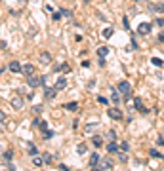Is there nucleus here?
<instances>
[{"instance_id": "nucleus-1", "label": "nucleus", "mask_w": 164, "mask_h": 171, "mask_svg": "<svg viewBox=\"0 0 164 171\" xmlns=\"http://www.w3.org/2000/svg\"><path fill=\"white\" fill-rule=\"evenodd\" d=\"M113 167V160L111 158H99V162L92 167V171H107Z\"/></svg>"}, {"instance_id": "nucleus-2", "label": "nucleus", "mask_w": 164, "mask_h": 171, "mask_svg": "<svg viewBox=\"0 0 164 171\" xmlns=\"http://www.w3.org/2000/svg\"><path fill=\"white\" fill-rule=\"evenodd\" d=\"M27 84L31 86V88H38V86H42L44 84V78H40V76H29V80H27Z\"/></svg>"}, {"instance_id": "nucleus-3", "label": "nucleus", "mask_w": 164, "mask_h": 171, "mask_svg": "<svg viewBox=\"0 0 164 171\" xmlns=\"http://www.w3.org/2000/svg\"><path fill=\"white\" fill-rule=\"evenodd\" d=\"M149 32H151V23H139V27H138L139 36H147Z\"/></svg>"}, {"instance_id": "nucleus-4", "label": "nucleus", "mask_w": 164, "mask_h": 171, "mask_svg": "<svg viewBox=\"0 0 164 171\" xmlns=\"http://www.w3.org/2000/svg\"><path fill=\"white\" fill-rule=\"evenodd\" d=\"M134 107L138 108L141 114H147V112H149V110L143 107V101H141V97H134Z\"/></svg>"}, {"instance_id": "nucleus-5", "label": "nucleus", "mask_w": 164, "mask_h": 171, "mask_svg": "<svg viewBox=\"0 0 164 171\" xmlns=\"http://www.w3.org/2000/svg\"><path fill=\"white\" fill-rule=\"evenodd\" d=\"M25 105V99L21 97V95H15V97H12V107L13 108H21Z\"/></svg>"}, {"instance_id": "nucleus-6", "label": "nucleus", "mask_w": 164, "mask_h": 171, "mask_svg": "<svg viewBox=\"0 0 164 171\" xmlns=\"http://www.w3.org/2000/svg\"><path fill=\"white\" fill-rule=\"evenodd\" d=\"M116 89H118L122 95H126V93H130V91H132V86H130L128 82H118V88H116Z\"/></svg>"}, {"instance_id": "nucleus-7", "label": "nucleus", "mask_w": 164, "mask_h": 171, "mask_svg": "<svg viewBox=\"0 0 164 171\" xmlns=\"http://www.w3.org/2000/svg\"><path fill=\"white\" fill-rule=\"evenodd\" d=\"M107 114H109V118H113V120H122V112L118 108H109Z\"/></svg>"}, {"instance_id": "nucleus-8", "label": "nucleus", "mask_w": 164, "mask_h": 171, "mask_svg": "<svg viewBox=\"0 0 164 171\" xmlns=\"http://www.w3.org/2000/svg\"><path fill=\"white\" fill-rule=\"evenodd\" d=\"M38 59H40V63H42V65H50L52 63V55L48 53V51H40Z\"/></svg>"}, {"instance_id": "nucleus-9", "label": "nucleus", "mask_w": 164, "mask_h": 171, "mask_svg": "<svg viewBox=\"0 0 164 171\" xmlns=\"http://www.w3.org/2000/svg\"><path fill=\"white\" fill-rule=\"evenodd\" d=\"M8 69L12 70L13 74H19V72H21V69H23V67H21V63H19V61H12V63L8 65Z\"/></svg>"}, {"instance_id": "nucleus-10", "label": "nucleus", "mask_w": 164, "mask_h": 171, "mask_svg": "<svg viewBox=\"0 0 164 171\" xmlns=\"http://www.w3.org/2000/svg\"><path fill=\"white\" fill-rule=\"evenodd\" d=\"M21 72H23L25 76H32V74H34V65H31V63L23 65V69H21Z\"/></svg>"}, {"instance_id": "nucleus-11", "label": "nucleus", "mask_w": 164, "mask_h": 171, "mask_svg": "<svg viewBox=\"0 0 164 171\" xmlns=\"http://www.w3.org/2000/svg\"><path fill=\"white\" fill-rule=\"evenodd\" d=\"M56 93H57L56 88H44V97L48 99V101H52V99L56 97Z\"/></svg>"}, {"instance_id": "nucleus-12", "label": "nucleus", "mask_w": 164, "mask_h": 171, "mask_svg": "<svg viewBox=\"0 0 164 171\" xmlns=\"http://www.w3.org/2000/svg\"><path fill=\"white\" fill-rule=\"evenodd\" d=\"M113 32H114V29H113V27H105V29L101 31V36H103V38H107V40H109V38L113 36Z\"/></svg>"}, {"instance_id": "nucleus-13", "label": "nucleus", "mask_w": 164, "mask_h": 171, "mask_svg": "<svg viewBox=\"0 0 164 171\" xmlns=\"http://www.w3.org/2000/svg\"><path fill=\"white\" fill-rule=\"evenodd\" d=\"M65 88H67V78H59V80L56 82V89L61 91V89H65Z\"/></svg>"}, {"instance_id": "nucleus-14", "label": "nucleus", "mask_w": 164, "mask_h": 171, "mask_svg": "<svg viewBox=\"0 0 164 171\" xmlns=\"http://www.w3.org/2000/svg\"><path fill=\"white\" fill-rule=\"evenodd\" d=\"M109 51H111V50H109L107 46H101V48H97V55H99V57H103V59H105V57L109 55Z\"/></svg>"}, {"instance_id": "nucleus-15", "label": "nucleus", "mask_w": 164, "mask_h": 171, "mask_svg": "<svg viewBox=\"0 0 164 171\" xmlns=\"http://www.w3.org/2000/svg\"><path fill=\"white\" fill-rule=\"evenodd\" d=\"M111 99H113V103H118L120 101V93L116 88H111Z\"/></svg>"}, {"instance_id": "nucleus-16", "label": "nucleus", "mask_w": 164, "mask_h": 171, "mask_svg": "<svg viewBox=\"0 0 164 171\" xmlns=\"http://www.w3.org/2000/svg\"><path fill=\"white\" fill-rule=\"evenodd\" d=\"M92 143H94V146H95V148H101V146H103V137H99V135H94Z\"/></svg>"}, {"instance_id": "nucleus-17", "label": "nucleus", "mask_w": 164, "mask_h": 171, "mask_svg": "<svg viewBox=\"0 0 164 171\" xmlns=\"http://www.w3.org/2000/svg\"><path fill=\"white\" fill-rule=\"evenodd\" d=\"M107 152L109 154H116V152H118V145H114V141L113 143H109L107 145Z\"/></svg>"}, {"instance_id": "nucleus-18", "label": "nucleus", "mask_w": 164, "mask_h": 171, "mask_svg": "<svg viewBox=\"0 0 164 171\" xmlns=\"http://www.w3.org/2000/svg\"><path fill=\"white\" fill-rule=\"evenodd\" d=\"M99 154H97V152H94V154H92V156H90V165H92V167H94L95 164H97V162H99Z\"/></svg>"}, {"instance_id": "nucleus-19", "label": "nucleus", "mask_w": 164, "mask_h": 171, "mask_svg": "<svg viewBox=\"0 0 164 171\" xmlns=\"http://www.w3.org/2000/svg\"><path fill=\"white\" fill-rule=\"evenodd\" d=\"M42 160H44V164H52V162H54V156H52L50 152H44V154H42Z\"/></svg>"}, {"instance_id": "nucleus-20", "label": "nucleus", "mask_w": 164, "mask_h": 171, "mask_svg": "<svg viewBox=\"0 0 164 171\" xmlns=\"http://www.w3.org/2000/svg\"><path fill=\"white\" fill-rule=\"evenodd\" d=\"M76 152H78V154H86V152H88V146L84 145V143H80V145L76 146Z\"/></svg>"}, {"instance_id": "nucleus-21", "label": "nucleus", "mask_w": 164, "mask_h": 171, "mask_svg": "<svg viewBox=\"0 0 164 171\" xmlns=\"http://www.w3.org/2000/svg\"><path fill=\"white\" fill-rule=\"evenodd\" d=\"M105 137H107V139L111 141V143H113V141H116V131H113V129H109Z\"/></svg>"}, {"instance_id": "nucleus-22", "label": "nucleus", "mask_w": 164, "mask_h": 171, "mask_svg": "<svg viewBox=\"0 0 164 171\" xmlns=\"http://www.w3.org/2000/svg\"><path fill=\"white\" fill-rule=\"evenodd\" d=\"M151 63L155 65V67H162V65H164V61L160 59V57H153V59H151Z\"/></svg>"}, {"instance_id": "nucleus-23", "label": "nucleus", "mask_w": 164, "mask_h": 171, "mask_svg": "<svg viewBox=\"0 0 164 171\" xmlns=\"http://www.w3.org/2000/svg\"><path fill=\"white\" fill-rule=\"evenodd\" d=\"M32 164L36 165V167H42V165H44V160L38 158V156H34V158H32Z\"/></svg>"}, {"instance_id": "nucleus-24", "label": "nucleus", "mask_w": 164, "mask_h": 171, "mask_svg": "<svg viewBox=\"0 0 164 171\" xmlns=\"http://www.w3.org/2000/svg\"><path fill=\"white\" fill-rule=\"evenodd\" d=\"M118 150H120V152H128V150H130V145L122 141V143H120V145H118Z\"/></svg>"}, {"instance_id": "nucleus-25", "label": "nucleus", "mask_w": 164, "mask_h": 171, "mask_svg": "<svg viewBox=\"0 0 164 171\" xmlns=\"http://www.w3.org/2000/svg\"><path fill=\"white\" fill-rule=\"evenodd\" d=\"M95 129H97V126H95V124H88V126L84 127V131H86V133H94Z\"/></svg>"}, {"instance_id": "nucleus-26", "label": "nucleus", "mask_w": 164, "mask_h": 171, "mask_svg": "<svg viewBox=\"0 0 164 171\" xmlns=\"http://www.w3.org/2000/svg\"><path fill=\"white\" fill-rule=\"evenodd\" d=\"M149 154H151L153 158H158V160L162 158V154H160V152H158V150H157V148H151V150H149Z\"/></svg>"}, {"instance_id": "nucleus-27", "label": "nucleus", "mask_w": 164, "mask_h": 171, "mask_svg": "<svg viewBox=\"0 0 164 171\" xmlns=\"http://www.w3.org/2000/svg\"><path fill=\"white\" fill-rule=\"evenodd\" d=\"M12 156H13V152H12V150H6L4 154H2V158L6 160V162H10V160H12Z\"/></svg>"}, {"instance_id": "nucleus-28", "label": "nucleus", "mask_w": 164, "mask_h": 171, "mask_svg": "<svg viewBox=\"0 0 164 171\" xmlns=\"http://www.w3.org/2000/svg\"><path fill=\"white\" fill-rule=\"evenodd\" d=\"M29 154L31 156H36V146L32 145V143H29Z\"/></svg>"}, {"instance_id": "nucleus-29", "label": "nucleus", "mask_w": 164, "mask_h": 171, "mask_svg": "<svg viewBox=\"0 0 164 171\" xmlns=\"http://www.w3.org/2000/svg\"><path fill=\"white\" fill-rule=\"evenodd\" d=\"M65 108H67V110H76V108H78V105H76V103H67V105H65Z\"/></svg>"}, {"instance_id": "nucleus-30", "label": "nucleus", "mask_w": 164, "mask_h": 171, "mask_svg": "<svg viewBox=\"0 0 164 171\" xmlns=\"http://www.w3.org/2000/svg\"><path fill=\"white\" fill-rule=\"evenodd\" d=\"M118 160H120V162H128V154H126V152H120Z\"/></svg>"}, {"instance_id": "nucleus-31", "label": "nucleus", "mask_w": 164, "mask_h": 171, "mask_svg": "<svg viewBox=\"0 0 164 171\" xmlns=\"http://www.w3.org/2000/svg\"><path fill=\"white\" fill-rule=\"evenodd\" d=\"M157 145H158V146H164V135H158V139H157Z\"/></svg>"}, {"instance_id": "nucleus-32", "label": "nucleus", "mask_w": 164, "mask_h": 171, "mask_svg": "<svg viewBox=\"0 0 164 171\" xmlns=\"http://www.w3.org/2000/svg\"><path fill=\"white\" fill-rule=\"evenodd\" d=\"M32 112H34V114H40V112H42V105H36V107L32 108Z\"/></svg>"}, {"instance_id": "nucleus-33", "label": "nucleus", "mask_w": 164, "mask_h": 171, "mask_svg": "<svg viewBox=\"0 0 164 171\" xmlns=\"http://www.w3.org/2000/svg\"><path fill=\"white\" fill-rule=\"evenodd\" d=\"M4 122H6V112L0 110V124H4Z\"/></svg>"}, {"instance_id": "nucleus-34", "label": "nucleus", "mask_w": 164, "mask_h": 171, "mask_svg": "<svg viewBox=\"0 0 164 171\" xmlns=\"http://www.w3.org/2000/svg\"><path fill=\"white\" fill-rule=\"evenodd\" d=\"M61 15H67V17H71V15H73V12H71V10H61Z\"/></svg>"}, {"instance_id": "nucleus-35", "label": "nucleus", "mask_w": 164, "mask_h": 171, "mask_svg": "<svg viewBox=\"0 0 164 171\" xmlns=\"http://www.w3.org/2000/svg\"><path fill=\"white\" fill-rule=\"evenodd\" d=\"M155 25H157V27H162V25H164V19H160V17L155 19Z\"/></svg>"}, {"instance_id": "nucleus-36", "label": "nucleus", "mask_w": 164, "mask_h": 171, "mask_svg": "<svg viewBox=\"0 0 164 171\" xmlns=\"http://www.w3.org/2000/svg\"><path fill=\"white\" fill-rule=\"evenodd\" d=\"M50 137H54V131H48V129H46L44 131V139H50Z\"/></svg>"}, {"instance_id": "nucleus-37", "label": "nucleus", "mask_w": 164, "mask_h": 171, "mask_svg": "<svg viewBox=\"0 0 164 171\" xmlns=\"http://www.w3.org/2000/svg\"><path fill=\"white\" fill-rule=\"evenodd\" d=\"M155 10H157V12H160V13H164V4H158V6H155Z\"/></svg>"}, {"instance_id": "nucleus-38", "label": "nucleus", "mask_w": 164, "mask_h": 171, "mask_svg": "<svg viewBox=\"0 0 164 171\" xmlns=\"http://www.w3.org/2000/svg\"><path fill=\"white\" fill-rule=\"evenodd\" d=\"M63 65H65V63H61V65H57V67H54V72H59V70H63Z\"/></svg>"}, {"instance_id": "nucleus-39", "label": "nucleus", "mask_w": 164, "mask_h": 171, "mask_svg": "<svg viewBox=\"0 0 164 171\" xmlns=\"http://www.w3.org/2000/svg\"><path fill=\"white\" fill-rule=\"evenodd\" d=\"M61 19V12H56L54 13V21H59Z\"/></svg>"}, {"instance_id": "nucleus-40", "label": "nucleus", "mask_w": 164, "mask_h": 171, "mask_svg": "<svg viewBox=\"0 0 164 171\" xmlns=\"http://www.w3.org/2000/svg\"><path fill=\"white\" fill-rule=\"evenodd\" d=\"M59 171H71V169H69L65 164H59Z\"/></svg>"}, {"instance_id": "nucleus-41", "label": "nucleus", "mask_w": 164, "mask_h": 171, "mask_svg": "<svg viewBox=\"0 0 164 171\" xmlns=\"http://www.w3.org/2000/svg\"><path fill=\"white\" fill-rule=\"evenodd\" d=\"M97 101H99L101 105H107V99H105V97H97Z\"/></svg>"}, {"instance_id": "nucleus-42", "label": "nucleus", "mask_w": 164, "mask_h": 171, "mask_svg": "<svg viewBox=\"0 0 164 171\" xmlns=\"http://www.w3.org/2000/svg\"><path fill=\"white\" fill-rule=\"evenodd\" d=\"M40 122H42V120H38V118H36V120L32 122V127H38V126H40Z\"/></svg>"}, {"instance_id": "nucleus-43", "label": "nucleus", "mask_w": 164, "mask_h": 171, "mask_svg": "<svg viewBox=\"0 0 164 171\" xmlns=\"http://www.w3.org/2000/svg\"><path fill=\"white\" fill-rule=\"evenodd\" d=\"M158 42H164V32H158Z\"/></svg>"}]
</instances>
